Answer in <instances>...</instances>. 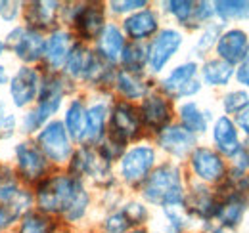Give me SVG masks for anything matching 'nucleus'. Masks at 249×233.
Wrapping results in <instances>:
<instances>
[{
	"label": "nucleus",
	"instance_id": "1",
	"mask_svg": "<svg viewBox=\"0 0 249 233\" xmlns=\"http://www.w3.org/2000/svg\"><path fill=\"white\" fill-rule=\"evenodd\" d=\"M85 180L69 172H50L33 189L35 208L48 216H63L85 191Z\"/></svg>",
	"mask_w": 249,
	"mask_h": 233
},
{
	"label": "nucleus",
	"instance_id": "2",
	"mask_svg": "<svg viewBox=\"0 0 249 233\" xmlns=\"http://www.w3.org/2000/svg\"><path fill=\"white\" fill-rule=\"evenodd\" d=\"M186 189L182 168L177 163H161L142 183V199L156 206H178L184 204Z\"/></svg>",
	"mask_w": 249,
	"mask_h": 233
},
{
	"label": "nucleus",
	"instance_id": "3",
	"mask_svg": "<svg viewBox=\"0 0 249 233\" xmlns=\"http://www.w3.org/2000/svg\"><path fill=\"white\" fill-rule=\"evenodd\" d=\"M60 21L73 27L79 42H90L106 27V8L100 2H71L62 4Z\"/></svg>",
	"mask_w": 249,
	"mask_h": 233
},
{
	"label": "nucleus",
	"instance_id": "4",
	"mask_svg": "<svg viewBox=\"0 0 249 233\" xmlns=\"http://www.w3.org/2000/svg\"><path fill=\"white\" fill-rule=\"evenodd\" d=\"M67 172L81 180L85 178H90L96 185L100 187H111L115 183V176H113V170H111V163L107 159H104L100 155V151L96 147H89V146H79L69 163H67Z\"/></svg>",
	"mask_w": 249,
	"mask_h": 233
},
{
	"label": "nucleus",
	"instance_id": "5",
	"mask_svg": "<svg viewBox=\"0 0 249 233\" xmlns=\"http://www.w3.org/2000/svg\"><path fill=\"white\" fill-rule=\"evenodd\" d=\"M33 142L40 149V153L46 157L50 166H65L73 155V140L69 138L62 120L52 118L46 122L35 136Z\"/></svg>",
	"mask_w": 249,
	"mask_h": 233
},
{
	"label": "nucleus",
	"instance_id": "6",
	"mask_svg": "<svg viewBox=\"0 0 249 233\" xmlns=\"http://www.w3.org/2000/svg\"><path fill=\"white\" fill-rule=\"evenodd\" d=\"M14 170L23 185H36L50 174V163L33 138H23L14 146Z\"/></svg>",
	"mask_w": 249,
	"mask_h": 233
},
{
	"label": "nucleus",
	"instance_id": "7",
	"mask_svg": "<svg viewBox=\"0 0 249 233\" xmlns=\"http://www.w3.org/2000/svg\"><path fill=\"white\" fill-rule=\"evenodd\" d=\"M4 42L8 46V52H12V56L21 65L36 67V63L42 61L46 36L40 31L29 29L23 23H18V25L8 29L6 36H4Z\"/></svg>",
	"mask_w": 249,
	"mask_h": 233
},
{
	"label": "nucleus",
	"instance_id": "8",
	"mask_svg": "<svg viewBox=\"0 0 249 233\" xmlns=\"http://www.w3.org/2000/svg\"><path fill=\"white\" fill-rule=\"evenodd\" d=\"M42 69L33 67V65H19L12 75L10 81L6 84L8 90V98L12 107L27 111L36 103L40 84H42Z\"/></svg>",
	"mask_w": 249,
	"mask_h": 233
},
{
	"label": "nucleus",
	"instance_id": "9",
	"mask_svg": "<svg viewBox=\"0 0 249 233\" xmlns=\"http://www.w3.org/2000/svg\"><path fill=\"white\" fill-rule=\"evenodd\" d=\"M157 153L150 144H136L124 149L119 159V176L128 185H142L150 172L156 168Z\"/></svg>",
	"mask_w": 249,
	"mask_h": 233
},
{
	"label": "nucleus",
	"instance_id": "10",
	"mask_svg": "<svg viewBox=\"0 0 249 233\" xmlns=\"http://www.w3.org/2000/svg\"><path fill=\"white\" fill-rule=\"evenodd\" d=\"M199 67L196 61H184L171 69L161 81L159 90L169 100H188L201 92V81L197 79Z\"/></svg>",
	"mask_w": 249,
	"mask_h": 233
},
{
	"label": "nucleus",
	"instance_id": "11",
	"mask_svg": "<svg viewBox=\"0 0 249 233\" xmlns=\"http://www.w3.org/2000/svg\"><path fill=\"white\" fill-rule=\"evenodd\" d=\"M182 44H184V34L178 29L175 27L159 29V33L146 46L148 48V69L154 75L163 73L165 67L171 63V59L180 52Z\"/></svg>",
	"mask_w": 249,
	"mask_h": 233
},
{
	"label": "nucleus",
	"instance_id": "12",
	"mask_svg": "<svg viewBox=\"0 0 249 233\" xmlns=\"http://www.w3.org/2000/svg\"><path fill=\"white\" fill-rule=\"evenodd\" d=\"M140 134H142V122L138 116V109L124 100L115 101L109 109L107 134L106 136L126 146L128 142L136 140Z\"/></svg>",
	"mask_w": 249,
	"mask_h": 233
},
{
	"label": "nucleus",
	"instance_id": "13",
	"mask_svg": "<svg viewBox=\"0 0 249 233\" xmlns=\"http://www.w3.org/2000/svg\"><path fill=\"white\" fill-rule=\"evenodd\" d=\"M190 170L201 183H220L226 180V163L213 147L196 146L190 153Z\"/></svg>",
	"mask_w": 249,
	"mask_h": 233
},
{
	"label": "nucleus",
	"instance_id": "14",
	"mask_svg": "<svg viewBox=\"0 0 249 233\" xmlns=\"http://www.w3.org/2000/svg\"><path fill=\"white\" fill-rule=\"evenodd\" d=\"M75 34L71 31L56 27L54 31L48 33L46 44H44V54L40 61V69L44 73H62L63 65L67 61V56L75 44Z\"/></svg>",
	"mask_w": 249,
	"mask_h": 233
},
{
	"label": "nucleus",
	"instance_id": "15",
	"mask_svg": "<svg viewBox=\"0 0 249 233\" xmlns=\"http://www.w3.org/2000/svg\"><path fill=\"white\" fill-rule=\"evenodd\" d=\"M138 116L142 122V128H148L152 132H159L165 126L171 124L173 118V101L163 96L161 92H150L140 107H138Z\"/></svg>",
	"mask_w": 249,
	"mask_h": 233
},
{
	"label": "nucleus",
	"instance_id": "16",
	"mask_svg": "<svg viewBox=\"0 0 249 233\" xmlns=\"http://www.w3.org/2000/svg\"><path fill=\"white\" fill-rule=\"evenodd\" d=\"M60 2L52 0H33V2H23V25L35 31H54L60 23Z\"/></svg>",
	"mask_w": 249,
	"mask_h": 233
},
{
	"label": "nucleus",
	"instance_id": "17",
	"mask_svg": "<svg viewBox=\"0 0 249 233\" xmlns=\"http://www.w3.org/2000/svg\"><path fill=\"white\" fill-rule=\"evenodd\" d=\"M218 204H220V197L205 183H194L184 197V208L188 214L203 222L217 218Z\"/></svg>",
	"mask_w": 249,
	"mask_h": 233
},
{
	"label": "nucleus",
	"instance_id": "18",
	"mask_svg": "<svg viewBox=\"0 0 249 233\" xmlns=\"http://www.w3.org/2000/svg\"><path fill=\"white\" fill-rule=\"evenodd\" d=\"M156 142L159 149H163L167 155H171L175 159L190 157V153L197 146L196 136L184 130L180 124H169L163 130H159L156 136Z\"/></svg>",
	"mask_w": 249,
	"mask_h": 233
},
{
	"label": "nucleus",
	"instance_id": "19",
	"mask_svg": "<svg viewBox=\"0 0 249 233\" xmlns=\"http://www.w3.org/2000/svg\"><path fill=\"white\" fill-rule=\"evenodd\" d=\"M121 31L124 38H130V42H144L159 33V16L152 8L138 10L124 17Z\"/></svg>",
	"mask_w": 249,
	"mask_h": 233
},
{
	"label": "nucleus",
	"instance_id": "20",
	"mask_svg": "<svg viewBox=\"0 0 249 233\" xmlns=\"http://www.w3.org/2000/svg\"><path fill=\"white\" fill-rule=\"evenodd\" d=\"M107 120H109V103L106 100H96L87 105V120L81 146L96 147L107 134Z\"/></svg>",
	"mask_w": 249,
	"mask_h": 233
},
{
	"label": "nucleus",
	"instance_id": "21",
	"mask_svg": "<svg viewBox=\"0 0 249 233\" xmlns=\"http://www.w3.org/2000/svg\"><path fill=\"white\" fill-rule=\"evenodd\" d=\"M249 48V36L244 29H228L222 31L220 36L217 40V50L218 59L234 65V63H240L242 58L246 56Z\"/></svg>",
	"mask_w": 249,
	"mask_h": 233
},
{
	"label": "nucleus",
	"instance_id": "22",
	"mask_svg": "<svg viewBox=\"0 0 249 233\" xmlns=\"http://www.w3.org/2000/svg\"><path fill=\"white\" fill-rule=\"evenodd\" d=\"M94 42H96V50H94V52L104 59L106 63H109V65L119 63L121 54H123V50H124V44H126L123 31H121L119 25H115V23H106L104 31L100 33V36H98Z\"/></svg>",
	"mask_w": 249,
	"mask_h": 233
},
{
	"label": "nucleus",
	"instance_id": "23",
	"mask_svg": "<svg viewBox=\"0 0 249 233\" xmlns=\"http://www.w3.org/2000/svg\"><path fill=\"white\" fill-rule=\"evenodd\" d=\"M213 144H215V151L220 153L222 157H234L240 149H242V142H240V132L234 124V120L228 115H220L213 124Z\"/></svg>",
	"mask_w": 249,
	"mask_h": 233
},
{
	"label": "nucleus",
	"instance_id": "24",
	"mask_svg": "<svg viewBox=\"0 0 249 233\" xmlns=\"http://www.w3.org/2000/svg\"><path fill=\"white\" fill-rule=\"evenodd\" d=\"M246 210H248L246 195L236 193V191H228L224 197H220V204H218L215 220H218V226H222V228L236 230L242 224Z\"/></svg>",
	"mask_w": 249,
	"mask_h": 233
},
{
	"label": "nucleus",
	"instance_id": "25",
	"mask_svg": "<svg viewBox=\"0 0 249 233\" xmlns=\"http://www.w3.org/2000/svg\"><path fill=\"white\" fill-rule=\"evenodd\" d=\"M94 59V50H90L85 42H75L69 56H67V61L63 65L62 75L65 79H69L73 84L75 83H83L87 73H89V67Z\"/></svg>",
	"mask_w": 249,
	"mask_h": 233
},
{
	"label": "nucleus",
	"instance_id": "26",
	"mask_svg": "<svg viewBox=\"0 0 249 233\" xmlns=\"http://www.w3.org/2000/svg\"><path fill=\"white\" fill-rule=\"evenodd\" d=\"M113 88L119 92V96L124 98V101H128V103H132L136 100H144L152 92V86H150V83H148V79L144 75L128 73V71H123V69L115 71Z\"/></svg>",
	"mask_w": 249,
	"mask_h": 233
},
{
	"label": "nucleus",
	"instance_id": "27",
	"mask_svg": "<svg viewBox=\"0 0 249 233\" xmlns=\"http://www.w3.org/2000/svg\"><path fill=\"white\" fill-rule=\"evenodd\" d=\"M177 113H178V120H180L178 124L184 130H188L190 134L201 136V134L207 132L209 120H211V113L205 111V109H201V105L197 101H192V100L190 101H182L178 105Z\"/></svg>",
	"mask_w": 249,
	"mask_h": 233
},
{
	"label": "nucleus",
	"instance_id": "28",
	"mask_svg": "<svg viewBox=\"0 0 249 233\" xmlns=\"http://www.w3.org/2000/svg\"><path fill=\"white\" fill-rule=\"evenodd\" d=\"M85 120H87V103L83 98H73L63 113V126L69 134V138L77 144H81L83 140V132H85Z\"/></svg>",
	"mask_w": 249,
	"mask_h": 233
},
{
	"label": "nucleus",
	"instance_id": "29",
	"mask_svg": "<svg viewBox=\"0 0 249 233\" xmlns=\"http://www.w3.org/2000/svg\"><path fill=\"white\" fill-rule=\"evenodd\" d=\"M199 73H201L203 84H207V86L211 88L228 86L230 81L234 79V65H230V63H226V61H222V59L218 58L207 59L201 65Z\"/></svg>",
	"mask_w": 249,
	"mask_h": 233
},
{
	"label": "nucleus",
	"instance_id": "30",
	"mask_svg": "<svg viewBox=\"0 0 249 233\" xmlns=\"http://www.w3.org/2000/svg\"><path fill=\"white\" fill-rule=\"evenodd\" d=\"M58 226L60 224L54 222L52 216H48L36 208H31L19 218L14 233H52Z\"/></svg>",
	"mask_w": 249,
	"mask_h": 233
},
{
	"label": "nucleus",
	"instance_id": "31",
	"mask_svg": "<svg viewBox=\"0 0 249 233\" xmlns=\"http://www.w3.org/2000/svg\"><path fill=\"white\" fill-rule=\"evenodd\" d=\"M119 63H121L123 71L144 75V71L148 69V48H146V44L144 42H126Z\"/></svg>",
	"mask_w": 249,
	"mask_h": 233
},
{
	"label": "nucleus",
	"instance_id": "32",
	"mask_svg": "<svg viewBox=\"0 0 249 233\" xmlns=\"http://www.w3.org/2000/svg\"><path fill=\"white\" fill-rule=\"evenodd\" d=\"M25 189L16 170L8 163H0V204H12Z\"/></svg>",
	"mask_w": 249,
	"mask_h": 233
},
{
	"label": "nucleus",
	"instance_id": "33",
	"mask_svg": "<svg viewBox=\"0 0 249 233\" xmlns=\"http://www.w3.org/2000/svg\"><path fill=\"white\" fill-rule=\"evenodd\" d=\"M215 16L220 21H244L249 19V2L242 0H218L213 4Z\"/></svg>",
	"mask_w": 249,
	"mask_h": 233
},
{
	"label": "nucleus",
	"instance_id": "34",
	"mask_svg": "<svg viewBox=\"0 0 249 233\" xmlns=\"http://www.w3.org/2000/svg\"><path fill=\"white\" fill-rule=\"evenodd\" d=\"M163 210V218H165V226L161 233H184L192 224V216L186 212L184 204L178 206H165Z\"/></svg>",
	"mask_w": 249,
	"mask_h": 233
},
{
	"label": "nucleus",
	"instance_id": "35",
	"mask_svg": "<svg viewBox=\"0 0 249 233\" xmlns=\"http://www.w3.org/2000/svg\"><path fill=\"white\" fill-rule=\"evenodd\" d=\"M194 8H196V2H192V0L163 2L165 14H169L177 23H180L182 27H188V29H194Z\"/></svg>",
	"mask_w": 249,
	"mask_h": 233
},
{
	"label": "nucleus",
	"instance_id": "36",
	"mask_svg": "<svg viewBox=\"0 0 249 233\" xmlns=\"http://www.w3.org/2000/svg\"><path fill=\"white\" fill-rule=\"evenodd\" d=\"M121 210H123L124 218L128 220L130 228H144V224L150 218L148 206L144 203H140V201H128V203H124Z\"/></svg>",
	"mask_w": 249,
	"mask_h": 233
},
{
	"label": "nucleus",
	"instance_id": "37",
	"mask_svg": "<svg viewBox=\"0 0 249 233\" xmlns=\"http://www.w3.org/2000/svg\"><path fill=\"white\" fill-rule=\"evenodd\" d=\"M220 25L218 23H209L205 27H201V33L196 40V52H199V56L207 54L213 46H217V40L220 36Z\"/></svg>",
	"mask_w": 249,
	"mask_h": 233
},
{
	"label": "nucleus",
	"instance_id": "38",
	"mask_svg": "<svg viewBox=\"0 0 249 233\" xmlns=\"http://www.w3.org/2000/svg\"><path fill=\"white\" fill-rule=\"evenodd\" d=\"M23 14V2L18 0H0V21L8 25H18Z\"/></svg>",
	"mask_w": 249,
	"mask_h": 233
},
{
	"label": "nucleus",
	"instance_id": "39",
	"mask_svg": "<svg viewBox=\"0 0 249 233\" xmlns=\"http://www.w3.org/2000/svg\"><path fill=\"white\" fill-rule=\"evenodd\" d=\"M128 230H130V224L124 218L123 210L109 212L102 222V233H126Z\"/></svg>",
	"mask_w": 249,
	"mask_h": 233
},
{
	"label": "nucleus",
	"instance_id": "40",
	"mask_svg": "<svg viewBox=\"0 0 249 233\" xmlns=\"http://www.w3.org/2000/svg\"><path fill=\"white\" fill-rule=\"evenodd\" d=\"M248 101L249 96L246 90H232L222 98V109L226 115H236Z\"/></svg>",
	"mask_w": 249,
	"mask_h": 233
},
{
	"label": "nucleus",
	"instance_id": "41",
	"mask_svg": "<svg viewBox=\"0 0 249 233\" xmlns=\"http://www.w3.org/2000/svg\"><path fill=\"white\" fill-rule=\"evenodd\" d=\"M23 214L14 204H0V233H10L16 230Z\"/></svg>",
	"mask_w": 249,
	"mask_h": 233
},
{
	"label": "nucleus",
	"instance_id": "42",
	"mask_svg": "<svg viewBox=\"0 0 249 233\" xmlns=\"http://www.w3.org/2000/svg\"><path fill=\"white\" fill-rule=\"evenodd\" d=\"M19 132V116L16 113H2L0 116V142H10Z\"/></svg>",
	"mask_w": 249,
	"mask_h": 233
},
{
	"label": "nucleus",
	"instance_id": "43",
	"mask_svg": "<svg viewBox=\"0 0 249 233\" xmlns=\"http://www.w3.org/2000/svg\"><path fill=\"white\" fill-rule=\"evenodd\" d=\"M213 17H215V10H213L211 2H196V8H194V29L209 25Z\"/></svg>",
	"mask_w": 249,
	"mask_h": 233
},
{
	"label": "nucleus",
	"instance_id": "44",
	"mask_svg": "<svg viewBox=\"0 0 249 233\" xmlns=\"http://www.w3.org/2000/svg\"><path fill=\"white\" fill-rule=\"evenodd\" d=\"M109 10L115 14V16H121V14H134L138 10H144L148 8V2L146 0H113L107 4Z\"/></svg>",
	"mask_w": 249,
	"mask_h": 233
},
{
	"label": "nucleus",
	"instance_id": "45",
	"mask_svg": "<svg viewBox=\"0 0 249 233\" xmlns=\"http://www.w3.org/2000/svg\"><path fill=\"white\" fill-rule=\"evenodd\" d=\"M234 77L244 88H249V48L242 61L238 63V69H234Z\"/></svg>",
	"mask_w": 249,
	"mask_h": 233
},
{
	"label": "nucleus",
	"instance_id": "46",
	"mask_svg": "<svg viewBox=\"0 0 249 233\" xmlns=\"http://www.w3.org/2000/svg\"><path fill=\"white\" fill-rule=\"evenodd\" d=\"M234 159V170L246 174L249 170V149L246 146H242V149L232 157Z\"/></svg>",
	"mask_w": 249,
	"mask_h": 233
},
{
	"label": "nucleus",
	"instance_id": "47",
	"mask_svg": "<svg viewBox=\"0 0 249 233\" xmlns=\"http://www.w3.org/2000/svg\"><path fill=\"white\" fill-rule=\"evenodd\" d=\"M234 124L238 130H244L246 134H249V101L236 113V118H234Z\"/></svg>",
	"mask_w": 249,
	"mask_h": 233
},
{
	"label": "nucleus",
	"instance_id": "48",
	"mask_svg": "<svg viewBox=\"0 0 249 233\" xmlns=\"http://www.w3.org/2000/svg\"><path fill=\"white\" fill-rule=\"evenodd\" d=\"M8 81H10L8 69H6V65H4V63H0V88L6 86V84H8Z\"/></svg>",
	"mask_w": 249,
	"mask_h": 233
},
{
	"label": "nucleus",
	"instance_id": "49",
	"mask_svg": "<svg viewBox=\"0 0 249 233\" xmlns=\"http://www.w3.org/2000/svg\"><path fill=\"white\" fill-rule=\"evenodd\" d=\"M209 233H236L234 230H230V228H222V226H217V228H211Z\"/></svg>",
	"mask_w": 249,
	"mask_h": 233
},
{
	"label": "nucleus",
	"instance_id": "50",
	"mask_svg": "<svg viewBox=\"0 0 249 233\" xmlns=\"http://www.w3.org/2000/svg\"><path fill=\"white\" fill-rule=\"evenodd\" d=\"M6 52H8V46H6V42H4V38H0V59L6 56Z\"/></svg>",
	"mask_w": 249,
	"mask_h": 233
},
{
	"label": "nucleus",
	"instance_id": "51",
	"mask_svg": "<svg viewBox=\"0 0 249 233\" xmlns=\"http://www.w3.org/2000/svg\"><path fill=\"white\" fill-rule=\"evenodd\" d=\"M126 233H150V232H148L146 228H130Z\"/></svg>",
	"mask_w": 249,
	"mask_h": 233
},
{
	"label": "nucleus",
	"instance_id": "52",
	"mask_svg": "<svg viewBox=\"0 0 249 233\" xmlns=\"http://www.w3.org/2000/svg\"><path fill=\"white\" fill-rule=\"evenodd\" d=\"M52 233H71V232H67V228H65V226H58Z\"/></svg>",
	"mask_w": 249,
	"mask_h": 233
},
{
	"label": "nucleus",
	"instance_id": "53",
	"mask_svg": "<svg viewBox=\"0 0 249 233\" xmlns=\"http://www.w3.org/2000/svg\"><path fill=\"white\" fill-rule=\"evenodd\" d=\"M2 113H4V109H2V101H0V116H2Z\"/></svg>",
	"mask_w": 249,
	"mask_h": 233
},
{
	"label": "nucleus",
	"instance_id": "54",
	"mask_svg": "<svg viewBox=\"0 0 249 233\" xmlns=\"http://www.w3.org/2000/svg\"><path fill=\"white\" fill-rule=\"evenodd\" d=\"M248 149H249V134H248Z\"/></svg>",
	"mask_w": 249,
	"mask_h": 233
},
{
	"label": "nucleus",
	"instance_id": "55",
	"mask_svg": "<svg viewBox=\"0 0 249 233\" xmlns=\"http://www.w3.org/2000/svg\"><path fill=\"white\" fill-rule=\"evenodd\" d=\"M157 233H161V232H157Z\"/></svg>",
	"mask_w": 249,
	"mask_h": 233
},
{
	"label": "nucleus",
	"instance_id": "56",
	"mask_svg": "<svg viewBox=\"0 0 249 233\" xmlns=\"http://www.w3.org/2000/svg\"><path fill=\"white\" fill-rule=\"evenodd\" d=\"M100 233H102V232H100Z\"/></svg>",
	"mask_w": 249,
	"mask_h": 233
}]
</instances>
